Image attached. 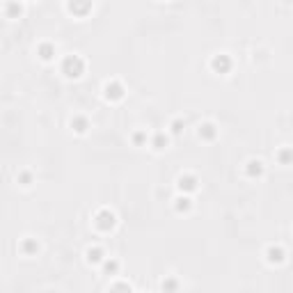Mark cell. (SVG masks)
<instances>
[{
	"label": "cell",
	"mask_w": 293,
	"mask_h": 293,
	"mask_svg": "<svg viewBox=\"0 0 293 293\" xmlns=\"http://www.w3.org/2000/svg\"><path fill=\"white\" fill-rule=\"evenodd\" d=\"M94 227H97L101 234H108V231H112L115 227H117V213L110 209H101L97 211V216H94Z\"/></svg>",
	"instance_id": "1"
},
{
	"label": "cell",
	"mask_w": 293,
	"mask_h": 293,
	"mask_svg": "<svg viewBox=\"0 0 293 293\" xmlns=\"http://www.w3.org/2000/svg\"><path fill=\"white\" fill-rule=\"evenodd\" d=\"M62 73L67 78H80L85 73V60L80 55H67L62 60Z\"/></svg>",
	"instance_id": "2"
},
{
	"label": "cell",
	"mask_w": 293,
	"mask_h": 293,
	"mask_svg": "<svg viewBox=\"0 0 293 293\" xmlns=\"http://www.w3.org/2000/svg\"><path fill=\"white\" fill-rule=\"evenodd\" d=\"M231 67H234V62H231V57L227 55V53H218V55L211 57V69L216 71V73H229Z\"/></svg>",
	"instance_id": "3"
},
{
	"label": "cell",
	"mask_w": 293,
	"mask_h": 293,
	"mask_svg": "<svg viewBox=\"0 0 293 293\" xmlns=\"http://www.w3.org/2000/svg\"><path fill=\"white\" fill-rule=\"evenodd\" d=\"M176 188H179V193H183V195H190V193H195V190L199 188V179H197L195 174H181L179 181H176Z\"/></svg>",
	"instance_id": "4"
},
{
	"label": "cell",
	"mask_w": 293,
	"mask_h": 293,
	"mask_svg": "<svg viewBox=\"0 0 293 293\" xmlns=\"http://www.w3.org/2000/svg\"><path fill=\"white\" fill-rule=\"evenodd\" d=\"M103 97L108 101H122L124 98V85L119 83V80H108L103 85Z\"/></svg>",
	"instance_id": "5"
},
{
	"label": "cell",
	"mask_w": 293,
	"mask_h": 293,
	"mask_svg": "<svg viewBox=\"0 0 293 293\" xmlns=\"http://www.w3.org/2000/svg\"><path fill=\"white\" fill-rule=\"evenodd\" d=\"M105 257H108V254H105L103 247H98V245H92V247H87V252H85V261L90 266H101Z\"/></svg>",
	"instance_id": "6"
},
{
	"label": "cell",
	"mask_w": 293,
	"mask_h": 293,
	"mask_svg": "<svg viewBox=\"0 0 293 293\" xmlns=\"http://www.w3.org/2000/svg\"><path fill=\"white\" fill-rule=\"evenodd\" d=\"M57 55V50H55V44H50V42H44L37 46V57L42 60V62H53Z\"/></svg>",
	"instance_id": "7"
},
{
	"label": "cell",
	"mask_w": 293,
	"mask_h": 293,
	"mask_svg": "<svg viewBox=\"0 0 293 293\" xmlns=\"http://www.w3.org/2000/svg\"><path fill=\"white\" fill-rule=\"evenodd\" d=\"M67 7H69L71 14L85 16L92 9V0H67Z\"/></svg>",
	"instance_id": "8"
},
{
	"label": "cell",
	"mask_w": 293,
	"mask_h": 293,
	"mask_svg": "<svg viewBox=\"0 0 293 293\" xmlns=\"http://www.w3.org/2000/svg\"><path fill=\"white\" fill-rule=\"evenodd\" d=\"M19 250H21L23 257H37L39 254V243H37V238H23L21 245H19Z\"/></svg>",
	"instance_id": "9"
},
{
	"label": "cell",
	"mask_w": 293,
	"mask_h": 293,
	"mask_svg": "<svg viewBox=\"0 0 293 293\" xmlns=\"http://www.w3.org/2000/svg\"><path fill=\"white\" fill-rule=\"evenodd\" d=\"M21 14H23L21 0H7V2H5V16H7V19L16 21V19H21Z\"/></svg>",
	"instance_id": "10"
},
{
	"label": "cell",
	"mask_w": 293,
	"mask_h": 293,
	"mask_svg": "<svg viewBox=\"0 0 293 293\" xmlns=\"http://www.w3.org/2000/svg\"><path fill=\"white\" fill-rule=\"evenodd\" d=\"M286 259V252L279 247V245H270L268 250H266V261L268 264H282Z\"/></svg>",
	"instance_id": "11"
},
{
	"label": "cell",
	"mask_w": 293,
	"mask_h": 293,
	"mask_svg": "<svg viewBox=\"0 0 293 293\" xmlns=\"http://www.w3.org/2000/svg\"><path fill=\"white\" fill-rule=\"evenodd\" d=\"M71 128H73V133H78V135H85L87 128H90V119L85 117V115H73V117H71Z\"/></svg>",
	"instance_id": "12"
},
{
	"label": "cell",
	"mask_w": 293,
	"mask_h": 293,
	"mask_svg": "<svg viewBox=\"0 0 293 293\" xmlns=\"http://www.w3.org/2000/svg\"><path fill=\"white\" fill-rule=\"evenodd\" d=\"M245 174L250 176V179H259V176L264 174V161H259V158L247 161V165H245Z\"/></svg>",
	"instance_id": "13"
},
{
	"label": "cell",
	"mask_w": 293,
	"mask_h": 293,
	"mask_svg": "<svg viewBox=\"0 0 293 293\" xmlns=\"http://www.w3.org/2000/svg\"><path fill=\"white\" fill-rule=\"evenodd\" d=\"M199 138L206 140V142H211V140H216L218 138V126L216 124H211V122H204V124H199Z\"/></svg>",
	"instance_id": "14"
},
{
	"label": "cell",
	"mask_w": 293,
	"mask_h": 293,
	"mask_svg": "<svg viewBox=\"0 0 293 293\" xmlns=\"http://www.w3.org/2000/svg\"><path fill=\"white\" fill-rule=\"evenodd\" d=\"M101 268H103V275H117L122 264H119V259H115V257H105Z\"/></svg>",
	"instance_id": "15"
},
{
	"label": "cell",
	"mask_w": 293,
	"mask_h": 293,
	"mask_svg": "<svg viewBox=\"0 0 293 293\" xmlns=\"http://www.w3.org/2000/svg\"><path fill=\"white\" fill-rule=\"evenodd\" d=\"M168 145H170V135H168V133L158 131L154 138H151V146H154L156 151H163V149H168Z\"/></svg>",
	"instance_id": "16"
},
{
	"label": "cell",
	"mask_w": 293,
	"mask_h": 293,
	"mask_svg": "<svg viewBox=\"0 0 293 293\" xmlns=\"http://www.w3.org/2000/svg\"><path fill=\"white\" fill-rule=\"evenodd\" d=\"M190 206H193V199H190V195H179L174 199V209L179 211V213H186V211H190Z\"/></svg>",
	"instance_id": "17"
},
{
	"label": "cell",
	"mask_w": 293,
	"mask_h": 293,
	"mask_svg": "<svg viewBox=\"0 0 293 293\" xmlns=\"http://www.w3.org/2000/svg\"><path fill=\"white\" fill-rule=\"evenodd\" d=\"M131 140H133V145L135 146H145L146 142H149V135H146V131H135L131 135Z\"/></svg>",
	"instance_id": "18"
},
{
	"label": "cell",
	"mask_w": 293,
	"mask_h": 293,
	"mask_svg": "<svg viewBox=\"0 0 293 293\" xmlns=\"http://www.w3.org/2000/svg\"><path fill=\"white\" fill-rule=\"evenodd\" d=\"M183 128H186V122H181V119H174V122L170 124V133H172V135H181Z\"/></svg>",
	"instance_id": "19"
},
{
	"label": "cell",
	"mask_w": 293,
	"mask_h": 293,
	"mask_svg": "<svg viewBox=\"0 0 293 293\" xmlns=\"http://www.w3.org/2000/svg\"><path fill=\"white\" fill-rule=\"evenodd\" d=\"M16 181L21 183V186H25V188H28V186H32V174H30V172H21V174L16 176Z\"/></svg>",
	"instance_id": "20"
},
{
	"label": "cell",
	"mask_w": 293,
	"mask_h": 293,
	"mask_svg": "<svg viewBox=\"0 0 293 293\" xmlns=\"http://www.w3.org/2000/svg\"><path fill=\"white\" fill-rule=\"evenodd\" d=\"M163 289H179V282H174V279H168V282H165V279H163Z\"/></svg>",
	"instance_id": "21"
},
{
	"label": "cell",
	"mask_w": 293,
	"mask_h": 293,
	"mask_svg": "<svg viewBox=\"0 0 293 293\" xmlns=\"http://www.w3.org/2000/svg\"><path fill=\"white\" fill-rule=\"evenodd\" d=\"M279 161L284 163V165H289V146H286L284 151H282V154H279Z\"/></svg>",
	"instance_id": "22"
},
{
	"label": "cell",
	"mask_w": 293,
	"mask_h": 293,
	"mask_svg": "<svg viewBox=\"0 0 293 293\" xmlns=\"http://www.w3.org/2000/svg\"><path fill=\"white\" fill-rule=\"evenodd\" d=\"M110 289H133V286H131V284H126V282H124V284H112Z\"/></svg>",
	"instance_id": "23"
},
{
	"label": "cell",
	"mask_w": 293,
	"mask_h": 293,
	"mask_svg": "<svg viewBox=\"0 0 293 293\" xmlns=\"http://www.w3.org/2000/svg\"><path fill=\"white\" fill-rule=\"evenodd\" d=\"M25 2H30V0H25Z\"/></svg>",
	"instance_id": "24"
}]
</instances>
